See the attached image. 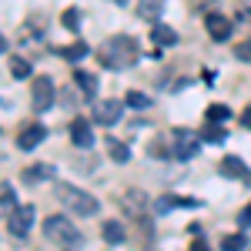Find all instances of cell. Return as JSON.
Wrapping results in <instances>:
<instances>
[{
    "label": "cell",
    "instance_id": "cell-6",
    "mask_svg": "<svg viewBox=\"0 0 251 251\" xmlns=\"http://www.w3.org/2000/svg\"><path fill=\"white\" fill-rule=\"evenodd\" d=\"M34 228V204H20L14 211H7V231L14 238H27Z\"/></svg>",
    "mask_w": 251,
    "mask_h": 251
},
{
    "label": "cell",
    "instance_id": "cell-27",
    "mask_svg": "<svg viewBox=\"0 0 251 251\" xmlns=\"http://www.w3.org/2000/svg\"><path fill=\"white\" fill-rule=\"evenodd\" d=\"M0 201H3V211H10V204H14V188H10V181H3V194H0Z\"/></svg>",
    "mask_w": 251,
    "mask_h": 251
},
{
    "label": "cell",
    "instance_id": "cell-2",
    "mask_svg": "<svg viewBox=\"0 0 251 251\" xmlns=\"http://www.w3.org/2000/svg\"><path fill=\"white\" fill-rule=\"evenodd\" d=\"M57 201L71 214H80V218H91V214H97V208H100V201H97L94 194L80 191L74 184H57Z\"/></svg>",
    "mask_w": 251,
    "mask_h": 251
},
{
    "label": "cell",
    "instance_id": "cell-8",
    "mask_svg": "<svg viewBox=\"0 0 251 251\" xmlns=\"http://www.w3.org/2000/svg\"><path fill=\"white\" fill-rule=\"evenodd\" d=\"M30 97H34V111L44 114V111L54 104V80H50V77H37V80H34V94H30Z\"/></svg>",
    "mask_w": 251,
    "mask_h": 251
},
{
    "label": "cell",
    "instance_id": "cell-12",
    "mask_svg": "<svg viewBox=\"0 0 251 251\" xmlns=\"http://www.w3.org/2000/svg\"><path fill=\"white\" fill-rule=\"evenodd\" d=\"M221 174H225V177H238V181H248L251 184V174H248V168H245V161L234 157V154H228L225 161H221Z\"/></svg>",
    "mask_w": 251,
    "mask_h": 251
},
{
    "label": "cell",
    "instance_id": "cell-5",
    "mask_svg": "<svg viewBox=\"0 0 251 251\" xmlns=\"http://www.w3.org/2000/svg\"><path fill=\"white\" fill-rule=\"evenodd\" d=\"M117 204H121V211L127 214V218L141 221V218H148V204H151V198H148L144 191H137V188H127L124 194H117Z\"/></svg>",
    "mask_w": 251,
    "mask_h": 251
},
{
    "label": "cell",
    "instance_id": "cell-7",
    "mask_svg": "<svg viewBox=\"0 0 251 251\" xmlns=\"http://www.w3.org/2000/svg\"><path fill=\"white\" fill-rule=\"evenodd\" d=\"M121 114H124V104H121L117 97H111V100H97V104H94V124L111 127V124L121 121Z\"/></svg>",
    "mask_w": 251,
    "mask_h": 251
},
{
    "label": "cell",
    "instance_id": "cell-15",
    "mask_svg": "<svg viewBox=\"0 0 251 251\" xmlns=\"http://www.w3.org/2000/svg\"><path fill=\"white\" fill-rule=\"evenodd\" d=\"M151 37H154L157 47H174L177 44V34H174L168 24H154V30H151Z\"/></svg>",
    "mask_w": 251,
    "mask_h": 251
},
{
    "label": "cell",
    "instance_id": "cell-10",
    "mask_svg": "<svg viewBox=\"0 0 251 251\" xmlns=\"http://www.w3.org/2000/svg\"><path fill=\"white\" fill-rule=\"evenodd\" d=\"M204 27H208V34H211V40H228V34H231V20L225 17V14H218V10H211L208 17H204Z\"/></svg>",
    "mask_w": 251,
    "mask_h": 251
},
{
    "label": "cell",
    "instance_id": "cell-26",
    "mask_svg": "<svg viewBox=\"0 0 251 251\" xmlns=\"http://www.w3.org/2000/svg\"><path fill=\"white\" fill-rule=\"evenodd\" d=\"M148 151H151V157H171V148L164 144V137H157V141L151 144V148H148Z\"/></svg>",
    "mask_w": 251,
    "mask_h": 251
},
{
    "label": "cell",
    "instance_id": "cell-14",
    "mask_svg": "<svg viewBox=\"0 0 251 251\" xmlns=\"http://www.w3.org/2000/svg\"><path fill=\"white\" fill-rule=\"evenodd\" d=\"M50 177H54V168L50 164H30L24 171V181L27 184H40V181H50Z\"/></svg>",
    "mask_w": 251,
    "mask_h": 251
},
{
    "label": "cell",
    "instance_id": "cell-9",
    "mask_svg": "<svg viewBox=\"0 0 251 251\" xmlns=\"http://www.w3.org/2000/svg\"><path fill=\"white\" fill-rule=\"evenodd\" d=\"M71 144L74 148H94V127L87 117H74L71 121Z\"/></svg>",
    "mask_w": 251,
    "mask_h": 251
},
{
    "label": "cell",
    "instance_id": "cell-18",
    "mask_svg": "<svg viewBox=\"0 0 251 251\" xmlns=\"http://www.w3.org/2000/svg\"><path fill=\"white\" fill-rule=\"evenodd\" d=\"M107 154H111V161L124 164V161L131 157V148H127L124 141H114V137H107Z\"/></svg>",
    "mask_w": 251,
    "mask_h": 251
},
{
    "label": "cell",
    "instance_id": "cell-19",
    "mask_svg": "<svg viewBox=\"0 0 251 251\" xmlns=\"http://www.w3.org/2000/svg\"><path fill=\"white\" fill-rule=\"evenodd\" d=\"M74 84H77L84 94H94L97 91V77L91 74V71H74Z\"/></svg>",
    "mask_w": 251,
    "mask_h": 251
},
{
    "label": "cell",
    "instance_id": "cell-28",
    "mask_svg": "<svg viewBox=\"0 0 251 251\" xmlns=\"http://www.w3.org/2000/svg\"><path fill=\"white\" fill-rule=\"evenodd\" d=\"M60 24H64L67 30H77V10H64V17H60Z\"/></svg>",
    "mask_w": 251,
    "mask_h": 251
},
{
    "label": "cell",
    "instance_id": "cell-13",
    "mask_svg": "<svg viewBox=\"0 0 251 251\" xmlns=\"http://www.w3.org/2000/svg\"><path fill=\"white\" fill-rule=\"evenodd\" d=\"M100 238H104L107 245H121V241L127 238V231H124L121 221H104V225H100Z\"/></svg>",
    "mask_w": 251,
    "mask_h": 251
},
{
    "label": "cell",
    "instance_id": "cell-1",
    "mask_svg": "<svg viewBox=\"0 0 251 251\" xmlns=\"http://www.w3.org/2000/svg\"><path fill=\"white\" fill-rule=\"evenodd\" d=\"M97 57L104 60V67H111V71H127V67L137 64V44H134V37L121 34V37L107 40V44L97 50Z\"/></svg>",
    "mask_w": 251,
    "mask_h": 251
},
{
    "label": "cell",
    "instance_id": "cell-17",
    "mask_svg": "<svg viewBox=\"0 0 251 251\" xmlns=\"http://www.w3.org/2000/svg\"><path fill=\"white\" fill-rule=\"evenodd\" d=\"M161 10H164V0H141V7H137V17L157 20V17H161Z\"/></svg>",
    "mask_w": 251,
    "mask_h": 251
},
{
    "label": "cell",
    "instance_id": "cell-29",
    "mask_svg": "<svg viewBox=\"0 0 251 251\" xmlns=\"http://www.w3.org/2000/svg\"><path fill=\"white\" fill-rule=\"evenodd\" d=\"M238 225H241V228H251V201L241 208V214H238Z\"/></svg>",
    "mask_w": 251,
    "mask_h": 251
},
{
    "label": "cell",
    "instance_id": "cell-16",
    "mask_svg": "<svg viewBox=\"0 0 251 251\" xmlns=\"http://www.w3.org/2000/svg\"><path fill=\"white\" fill-rule=\"evenodd\" d=\"M201 137H204L208 144H221V141H228V131H225L221 124H214V121H208V124L201 127Z\"/></svg>",
    "mask_w": 251,
    "mask_h": 251
},
{
    "label": "cell",
    "instance_id": "cell-23",
    "mask_svg": "<svg viewBox=\"0 0 251 251\" xmlns=\"http://www.w3.org/2000/svg\"><path fill=\"white\" fill-rule=\"evenodd\" d=\"M60 57H67V60L87 57V44H71V47H64V50H60Z\"/></svg>",
    "mask_w": 251,
    "mask_h": 251
},
{
    "label": "cell",
    "instance_id": "cell-21",
    "mask_svg": "<svg viewBox=\"0 0 251 251\" xmlns=\"http://www.w3.org/2000/svg\"><path fill=\"white\" fill-rule=\"evenodd\" d=\"M10 74H14L17 80L30 77V60H24V57H10Z\"/></svg>",
    "mask_w": 251,
    "mask_h": 251
},
{
    "label": "cell",
    "instance_id": "cell-4",
    "mask_svg": "<svg viewBox=\"0 0 251 251\" xmlns=\"http://www.w3.org/2000/svg\"><path fill=\"white\" fill-rule=\"evenodd\" d=\"M201 141H204V137L198 134V131L177 127L174 137H171V157H177V161H191V157L198 154V148H201Z\"/></svg>",
    "mask_w": 251,
    "mask_h": 251
},
{
    "label": "cell",
    "instance_id": "cell-20",
    "mask_svg": "<svg viewBox=\"0 0 251 251\" xmlns=\"http://www.w3.org/2000/svg\"><path fill=\"white\" fill-rule=\"evenodd\" d=\"M221 248H228V251H241V248H248V234H225L221 238Z\"/></svg>",
    "mask_w": 251,
    "mask_h": 251
},
{
    "label": "cell",
    "instance_id": "cell-22",
    "mask_svg": "<svg viewBox=\"0 0 251 251\" xmlns=\"http://www.w3.org/2000/svg\"><path fill=\"white\" fill-rule=\"evenodd\" d=\"M204 117H208V121H214V124H225V121L231 117V111H228L225 104H211V107L204 111Z\"/></svg>",
    "mask_w": 251,
    "mask_h": 251
},
{
    "label": "cell",
    "instance_id": "cell-11",
    "mask_svg": "<svg viewBox=\"0 0 251 251\" xmlns=\"http://www.w3.org/2000/svg\"><path fill=\"white\" fill-rule=\"evenodd\" d=\"M44 137H47V127H44V124H27V127L17 134V148L20 151H34Z\"/></svg>",
    "mask_w": 251,
    "mask_h": 251
},
{
    "label": "cell",
    "instance_id": "cell-24",
    "mask_svg": "<svg viewBox=\"0 0 251 251\" xmlns=\"http://www.w3.org/2000/svg\"><path fill=\"white\" fill-rule=\"evenodd\" d=\"M124 104H127V107H134V111H144V107H148V97L141 94V91H131V94L124 97Z\"/></svg>",
    "mask_w": 251,
    "mask_h": 251
},
{
    "label": "cell",
    "instance_id": "cell-25",
    "mask_svg": "<svg viewBox=\"0 0 251 251\" xmlns=\"http://www.w3.org/2000/svg\"><path fill=\"white\" fill-rule=\"evenodd\" d=\"M234 57L241 60V64H251V40H241V44H234Z\"/></svg>",
    "mask_w": 251,
    "mask_h": 251
},
{
    "label": "cell",
    "instance_id": "cell-3",
    "mask_svg": "<svg viewBox=\"0 0 251 251\" xmlns=\"http://www.w3.org/2000/svg\"><path fill=\"white\" fill-rule=\"evenodd\" d=\"M44 234H47V241H54L60 248H77V245H84V234H80L64 214H50V218L44 221Z\"/></svg>",
    "mask_w": 251,
    "mask_h": 251
},
{
    "label": "cell",
    "instance_id": "cell-30",
    "mask_svg": "<svg viewBox=\"0 0 251 251\" xmlns=\"http://www.w3.org/2000/svg\"><path fill=\"white\" fill-rule=\"evenodd\" d=\"M241 127H248V131H251V104L241 111Z\"/></svg>",
    "mask_w": 251,
    "mask_h": 251
}]
</instances>
